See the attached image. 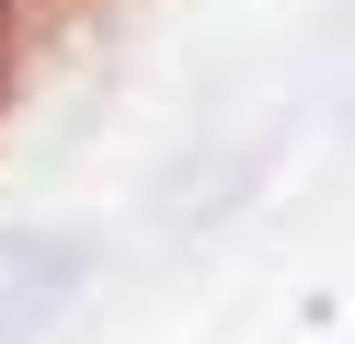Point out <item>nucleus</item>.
<instances>
[{
	"instance_id": "nucleus-1",
	"label": "nucleus",
	"mask_w": 355,
	"mask_h": 344,
	"mask_svg": "<svg viewBox=\"0 0 355 344\" xmlns=\"http://www.w3.org/2000/svg\"><path fill=\"white\" fill-rule=\"evenodd\" d=\"M92 275V241L80 229H0V344H35Z\"/></svg>"
}]
</instances>
